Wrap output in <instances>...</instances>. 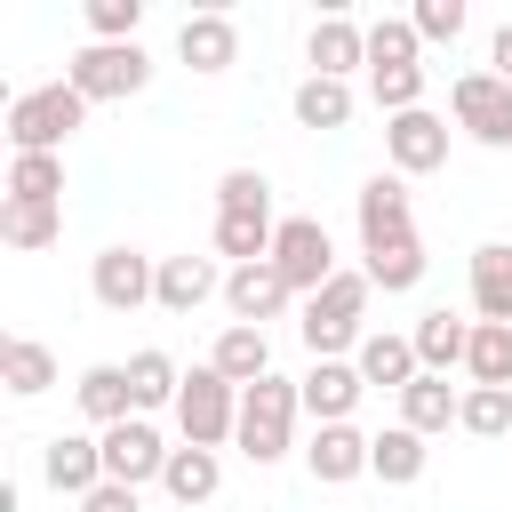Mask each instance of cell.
Segmentation results:
<instances>
[{"instance_id": "ba28073f", "label": "cell", "mask_w": 512, "mask_h": 512, "mask_svg": "<svg viewBox=\"0 0 512 512\" xmlns=\"http://www.w3.org/2000/svg\"><path fill=\"white\" fill-rule=\"evenodd\" d=\"M88 288H96L104 312H136V304L160 296V264H152L144 248H104V256L88 264Z\"/></svg>"}, {"instance_id": "8992f818", "label": "cell", "mask_w": 512, "mask_h": 512, "mask_svg": "<svg viewBox=\"0 0 512 512\" xmlns=\"http://www.w3.org/2000/svg\"><path fill=\"white\" fill-rule=\"evenodd\" d=\"M272 264H280V280H288L296 296H320V288L344 272V264H336V240H328L320 216H288L280 240H272Z\"/></svg>"}, {"instance_id": "9c48e42d", "label": "cell", "mask_w": 512, "mask_h": 512, "mask_svg": "<svg viewBox=\"0 0 512 512\" xmlns=\"http://www.w3.org/2000/svg\"><path fill=\"white\" fill-rule=\"evenodd\" d=\"M168 440L152 432V416H128V424H112L104 432V480H120V488H144V480H160L168 472Z\"/></svg>"}, {"instance_id": "ffe728a7", "label": "cell", "mask_w": 512, "mask_h": 512, "mask_svg": "<svg viewBox=\"0 0 512 512\" xmlns=\"http://www.w3.org/2000/svg\"><path fill=\"white\" fill-rule=\"evenodd\" d=\"M408 344H416V368H424V376H448V368H464V352H472V320L424 312V320L408 328Z\"/></svg>"}, {"instance_id": "cb8c5ba5", "label": "cell", "mask_w": 512, "mask_h": 512, "mask_svg": "<svg viewBox=\"0 0 512 512\" xmlns=\"http://www.w3.org/2000/svg\"><path fill=\"white\" fill-rule=\"evenodd\" d=\"M424 432H408V424H384L376 440H368V472L384 480V488H408V480H424Z\"/></svg>"}, {"instance_id": "d6a6232c", "label": "cell", "mask_w": 512, "mask_h": 512, "mask_svg": "<svg viewBox=\"0 0 512 512\" xmlns=\"http://www.w3.org/2000/svg\"><path fill=\"white\" fill-rule=\"evenodd\" d=\"M272 240H280L272 216H216V256H232V264H264Z\"/></svg>"}, {"instance_id": "7a4b0ae2", "label": "cell", "mask_w": 512, "mask_h": 512, "mask_svg": "<svg viewBox=\"0 0 512 512\" xmlns=\"http://www.w3.org/2000/svg\"><path fill=\"white\" fill-rule=\"evenodd\" d=\"M360 312H368V272H336L320 296H304V320H296V336L312 344V360L360 352Z\"/></svg>"}, {"instance_id": "d4e9b609", "label": "cell", "mask_w": 512, "mask_h": 512, "mask_svg": "<svg viewBox=\"0 0 512 512\" xmlns=\"http://www.w3.org/2000/svg\"><path fill=\"white\" fill-rule=\"evenodd\" d=\"M472 312L480 320H512V240L472 248Z\"/></svg>"}, {"instance_id": "484cf974", "label": "cell", "mask_w": 512, "mask_h": 512, "mask_svg": "<svg viewBox=\"0 0 512 512\" xmlns=\"http://www.w3.org/2000/svg\"><path fill=\"white\" fill-rule=\"evenodd\" d=\"M56 232H64V200H0V240L8 248H56Z\"/></svg>"}, {"instance_id": "277c9868", "label": "cell", "mask_w": 512, "mask_h": 512, "mask_svg": "<svg viewBox=\"0 0 512 512\" xmlns=\"http://www.w3.org/2000/svg\"><path fill=\"white\" fill-rule=\"evenodd\" d=\"M296 416H304V400H296V384L288 376H264V384H248L240 392V456L248 464H280L288 456V432H296Z\"/></svg>"}, {"instance_id": "7402d4cb", "label": "cell", "mask_w": 512, "mask_h": 512, "mask_svg": "<svg viewBox=\"0 0 512 512\" xmlns=\"http://www.w3.org/2000/svg\"><path fill=\"white\" fill-rule=\"evenodd\" d=\"M352 368H360V384H392V392H408L424 368H416V344L408 336H360V352H352Z\"/></svg>"}, {"instance_id": "3957f363", "label": "cell", "mask_w": 512, "mask_h": 512, "mask_svg": "<svg viewBox=\"0 0 512 512\" xmlns=\"http://www.w3.org/2000/svg\"><path fill=\"white\" fill-rule=\"evenodd\" d=\"M64 80H72L88 104H128V96L152 88V56H144L136 40H88V48L64 64Z\"/></svg>"}, {"instance_id": "f546056e", "label": "cell", "mask_w": 512, "mask_h": 512, "mask_svg": "<svg viewBox=\"0 0 512 512\" xmlns=\"http://www.w3.org/2000/svg\"><path fill=\"white\" fill-rule=\"evenodd\" d=\"M128 392H136V416H152V408H176V392H184V368H176L168 352H136V360H128Z\"/></svg>"}, {"instance_id": "8fae6325", "label": "cell", "mask_w": 512, "mask_h": 512, "mask_svg": "<svg viewBox=\"0 0 512 512\" xmlns=\"http://www.w3.org/2000/svg\"><path fill=\"white\" fill-rule=\"evenodd\" d=\"M384 152H392V176H432L448 160V120L416 104V112L384 120Z\"/></svg>"}, {"instance_id": "ac0fdd59", "label": "cell", "mask_w": 512, "mask_h": 512, "mask_svg": "<svg viewBox=\"0 0 512 512\" xmlns=\"http://www.w3.org/2000/svg\"><path fill=\"white\" fill-rule=\"evenodd\" d=\"M72 400H80V416H88V424H104V432L136 416V392H128V368H120V360H96V368H80Z\"/></svg>"}, {"instance_id": "2e32d148", "label": "cell", "mask_w": 512, "mask_h": 512, "mask_svg": "<svg viewBox=\"0 0 512 512\" xmlns=\"http://www.w3.org/2000/svg\"><path fill=\"white\" fill-rule=\"evenodd\" d=\"M304 472H312L320 488L360 480V472H368V432H352V424H320V432H312V448H304Z\"/></svg>"}, {"instance_id": "4fadbf2b", "label": "cell", "mask_w": 512, "mask_h": 512, "mask_svg": "<svg viewBox=\"0 0 512 512\" xmlns=\"http://www.w3.org/2000/svg\"><path fill=\"white\" fill-rule=\"evenodd\" d=\"M360 368L352 360H312L304 376H296V400H304V416L312 424H352V408H360Z\"/></svg>"}, {"instance_id": "b9f144b4", "label": "cell", "mask_w": 512, "mask_h": 512, "mask_svg": "<svg viewBox=\"0 0 512 512\" xmlns=\"http://www.w3.org/2000/svg\"><path fill=\"white\" fill-rule=\"evenodd\" d=\"M488 64H496V80L512 88V24H496V40H488Z\"/></svg>"}, {"instance_id": "9a60e30c", "label": "cell", "mask_w": 512, "mask_h": 512, "mask_svg": "<svg viewBox=\"0 0 512 512\" xmlns=\"http://www.w3.org/2000/svg\"><path fill=\"white\" fill-rule=\"evenodd\" d=\"M176 56H184L192 72H232V64H240V24H232L224 8H200V16L176 24Z\"/></svg>"}, {"instance_id": "7c38bea8", "label": "cell", "mask_w": 512, "mask_h": 512, "mask_svg": "<svg viewBox=\"0 0 512 512\" xmlns=\"http://www.w3.org/2000/svg\"><path fill=\"white\" fill-rule=\"evenodd\" d=\"M392 240H416L408 176H368L360 184V248H392Z\"/></svg>"}, {"instance_id": "4dcf8cb0", "label": "cell", "mask_w": 512, "mask_h": 512, "mask_svg": "<svg viewBox=\"0 0 512 512\" xmlns=\"http://www.w3.org/2000/svg\"><path fill=\"white\" fill-rule=\"evenodd\" d=\"M352 120V80H304L296 88V128H344Z\"/></svg>"}, {"instance_id": "d6986e66", "label": "cell", "mask_w": 512, "mask_h": 512, "mask_svg": "<svg viewBox=\"0 0 512 512\" xmlns=\"http://www.w3.org/2000/svg\"><path fill=\"white\" fill-rule=\"evenodd\" d=\"M208 296H224V272L208 256H160V312H200Z\"/></svg>"}, {"instance_id": "8d00e7d4", "label": "cell", "mask_w": 512, "mask_h": 512, "mask_svg": "<svg viewBox=\"0 0 512 512\" xmlns=\"http://www.w3.org/2000/svg\"><path fill=\"white\" fill-rule=\"evenodd\" d=\"M456 424H464L472 440H504V432H512V392H496V384H472Z\"/></svg>"}, {"instance_id": "5bb4252c", "label": "cell", "mask_w": 512, "mask_h": 512, "mask_svg": "<svg viewBox=\"0 0 512 512\" xmlns=\"http://www.w3.org/2000/svg\"><path fill=\"white\" fill-rule=\"evenodd\" d=\"M40 472H48L56 496H96V488H104V440H88V432H56V440L40 448Z\"/></svg>"}, {"instance_id": "52a82bcc", "label": "cell", "mask_w": 512, "mask_h": 512, "mask_svg": "<svg viewBox=\"0 0 512 512\" xmlns=\"http://www.w3.org/2000/svg\"><path fill=\"white\" fill-rule=\"evenodd\" d=\"M448 112H456V128H464L472 144H488V152L512 144V88H504L496 72H456Z\"/></svg>"}, {"instance_id": "e575fe53", "label": "cell", "mask_w": 512, "mask_h": 512, "mask_svg": "<svg viewBox=\"0 0 512 512\" xmlns=\"http://www.w3.org/2000/svg\"><path fill=\"white\" fill-rule=\"evenodd\" d=\"M416 280H424V240H392V248H368V288L400 296V288H416Z\"/></svg>"}, {"instance_id": "e0dca14e", "label": "cell", "mask_w": 512, "mask_h": 512, "mask_svg": "<svg viewBox=\"0 0 512 512\" xmlns=\"http://www.w3.org/2000/svg\"><path fill=\"white\" fill-rule=\"evenodd\" d=\"M304 64H312L320 80H352V64H368V32H360L352 16H320L312 40H304Z\"/></svg>"}, {"instance_id": "30bf717a", "label": "cell", "mask_w": 512, "mask_h": 512, "mask_svg": "<svg viewBox=\"0 0 512 512\" xmlns=\"http://www.w3.org/2000/svg\"><path fill=\"white\" fill-rule=\"evenodd\" d=\"M296 304V288L280 280V264L264 256V264H232L224 272V312L240 320V328H264V320H280Z\"/></svg>"}, {"instance_id": "1f68e13d", "label": "cell", "mask_w": 512, "mask_h": 512, "mask_svg": "<svg viewBox=\"0 0 512 512\" xmlns=\"http://www.w3.org/2000/svg\"><path fill=\"white\" fill-rule=\"evenodd\" d=\"M8 200H64V152H16L8 160Z\"/></svg>"}, {"instance_id": "f1b7e54d", "label": "cell", "mask_w": 512, "mask_h": 512, "mask_svg": "<svg viewBox=\"0 0 512 512\" xmlns=\"http://www.w3.org/2000/svg\"><path fill=\"white\" fill-rule=\"evenodd\" d=\"M160 488H168L176 504H208V496L224 488V464H216V448H176V456H168V472H160Z\"/></svg>"}, {"instance_id": "44dd1931", "label": "cell", "mask_w": 512, "mask_h": 512, "mask_svg": "<svg viewBox=\"0 0 512 512\" xmlns=\"http://www.w3.org/2000/svg\"><path fill=\"white\" fill-rule=\"evenodd\" d=\"M208 368H216L224 384H240V392L264 384V376H272V344H264V328H240V320H232V328L208 344Z\"/></svg>"}, {"instance_id": "d590c367", "label": "cell", "mask_w": 512, "mask_h": 512, "mask_svg": "<svg viewBox=\"0 0 512 512\" xmlns=\"http://www.w3.org/2000/svg\"><path fill=\"white\" fill-rule=\"evenodd\" d=\"M416 24L408 16H384V24H368V72H400V64H416Z\"/></svg>"}, {"instance_id": "83f0119b", "label": "cell", "mask_w": 512, "mask_h": 512, "mask_svg": "<svg viewBox=\"0 0 512 512\" xmlns=\"http://www.w3.org/2000/svg\"><path fill=\"white\" fill-rule=\"evenodd\" d=\"M464 376H472V384H496V392H512V320H472Z\"/></svg>"}, {"instance_id": "74e56055", "label": "cell", "mask_w": 512, "mask_h": 512, "mask_svg": "<svg viewBox=\"0 0 512 512\" xmlns=\"http://www.w3.org/2000/svg\"><path fill=\"white\" fill-rule=\"evenodd\" d=\"M368 96L400 120V112H416L424 104V64H400V72H368Z\"/></svg>"}, {"instance_id": "5b68a950", "label": "cell", "mask_w": 512, "mask_h": 512, "mask_svg": "<svg viewBox=\"0 0 512 512\" xmlns=\"http://www.w3.org/2000/svg\"><path fill=\"white\" fill-rule=\"evenodd\" d=\"M176 432H184V448H224L232 432H240V384H224L208 360L184 376V392H176Z\"/></svg>"}, {"instance_id": "6da1fadb", "label": "cell", "mask_w": 512, "mask_h": 512, "mask_svg": "<svg viewBox=\"0 0 512 512\" xmlns=\"http://www.w3.org/2000/svg\"><path fill=\"white\" fill-rule=\"evenodd\" d=\"M80 120H88V96L72 80H48V88H24L8 104V144L16 152H64L80 136Z\"/></svg>"}, {"instance_id": "60d3db41", "label": "cell", "mask_w": 512, "mask_h": 512, "mask_svg": "<svg viewBox=\"0 0 512 512\" xmlns=\"http://www.w3.org/2000/svg\"><path fill=\"white\" fill-rule=\"evenodd\" d=\"M80 512H136V488H120V480H104L96 496H80Z\"/></svg>"}, {"instance_id": "f35d334b", "label": "cell", "mask_w": 512, "mask_h": 512, "mask_svg": "<svg viewBox=\"0 0 512 512\" xmlns=\"http://www.w3.org/2000/svg\"><path fill=\"white\" fill-rule=\"evenodd\" d=\"M144 24V0H88V32L96 40H136Z\"/></svg>"}, {"instance_id": "603a6c76", "label": "cell", "mask_w": 512, "mask_h": 512, "mask_svg": "<svg viewBox=\"0 0 512 512\" xmlns=\"http://www.w3.org/2000/svg\"><path fill=\"white\" fill-rule=\"evenodd\" d=\"M456 416H464V392H456L448 376H416V384L400 392V424H408V432H424V440H432V432H448Z\"/></svg>"}, {"instance_id": "4316f807", "label": "cell", "mask_w": 512, "mask_h": 512, "mask_svg": "<svg viewBox=\"0 0 512 512\" xmlns=\"http://www.w3.org/2000/svg\"><path fill=\"white\" fill-rule=\"evenodd\" d=\"M0 384H8L16 400H40V392L56 384V352H48L40 336H8V344H0Z\"/></svg>"}, {"instance_id": "ab89813d", "label": "cell", "mask_w": 512, "mask_h": 512, "mask_svg": "<svg viewBox=\"0 0 512 512\" xmlns=\"http://www.w3.org/2000/svg\"><path fill=\"white\" fill-rule=\"evenodd\" d=\"M416 40H456L464 32V0H416Z\"/></svg>"}, {"instance_id": "836d02e7", "label": "cell", "mask_w": 512, "mask_h": 512, "mask_svg": "<svg viewBox=\"0 0 512 512\" xmlns=\"http://www.w3.org/2000/svg\"><path fill=\"white\" fill-rule=\"evenodd\" d=\"M216 216H272V176L264 168H224L216 176Z\"/></svg>"}]
</instances>
